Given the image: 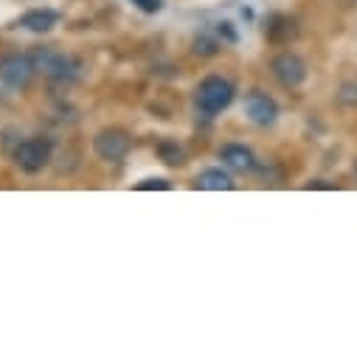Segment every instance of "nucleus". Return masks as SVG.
Returning a JSON list of instances; mask_svg holds the SVG:
<instances>
[{
	"mask_svg": "<svg viewBox=\"0 0 357 357\" xmlns=\"http://www.w3.org/2000/svg\"><path fill=\"white\" fill-rule=\"evenodd\" d=\"M31 59H34L37 73H43L51 82H73L84 70V65H82L79 56H73L68 51H59V48H51V45L34 48L31 51Z\"/></svg>",
	"mask_w": 357,
	"mask_h": 357,
	"instance_id": "obj_1",
	"label": "nucleus"
},
{
	"mask_svg": "<svg viewBox=\"0 0 357 357\" xmlns=\"http://www.w3.org/2000/svg\"><path fill=\"white\" fill-rule=\"evenodd\" d=\"M231 102H234V84L222 76H206L195 91V105L203 116H217L228 110Z\"/></svg>",
	"mask_w": 357,
	"mask_h": 357,
	"instance_id": "obj_2",
	"label": "nucleus"
},
{
	"mask_svg": "<svg viewBox=\"0 0 357 357\" xmlns=\"http://www.w3.org/2000/svg\"><path fill=\"white\" fill-rule=\"evenodd\" d=\"M307 62L296 54V51H282L271 59V76L284 87V91H298V87L307 82Z\"/></svg>",
	"mask_w": 357,
	"mask_h": 357,
	"instance_id": "obj_3",
	"label": "nucleus"
},
{
	"mask_svg": "<svg viewBox=\"0 0 357 357\" xmlns=\"http://www.w3.org/2000/svg\"><path fill=\"white\" fill-rule=\"evenodd\" d=\"M51 155H54L51 141H45V138H26V141H20L15 146V155L12 158H15V166L20 172L37 174V172H43L51 163Z\"/></svg>",
	"mask_w": 357,
	"mask_h": 357,
	"instance_id": "obj_4",
	"label": "nucleus"
},
{
	"mask_svg": "<svg viewBox=\"0 0 357 357\" xmlns=\"http://www.w3.org/2000/svg\"><path fill=\"white\" fill-rule=\"evenodd\" d=\"M37 68L31 54H6L0 59V82L12 91H26V87L34 82Z\"/></svg>",
	"mask_w": 357,
	"mask_h": 357,
	"instance_id": "obj_5",
	"label": "nucleus"
},
{
	"mask_svg": "<svg viewBox=\"0 0 357 357\" xmlns=\"http://www.w3.org/2000/svg\"><path fill=\"white\" fill-rule=\"evenodd\" d=\"M130 146H132V138L121 127H105L93 135V152L107 163H121L130 155Z\"/></svg>",
	"mask_w": 357,
	"mask_h": 357,
	"instance_id": "obj_6",
	"label": "nucleus"
},
{
	"mask_svg": "<svg viewBox=\"0 0 357 357\" xmlns=\"http://www.w3.org/2000/svg\"><path fill=\"white\" fill-rule=\"evenodd\" d=\"M245 116L256 127H273L279 119V102L264 91H250L245 96Z\"/></svg>",
	"mask_w": 357,
	"mask_h": 357,
	"instance_id": "obj_7",
	"label": "nucleus"
},
{
	"mask_svg": "<svg viewBox=\"0 0 357 357\" xmlns=\"http://www.w3.org/2000/svg\"><path fill=\"white\" fill-rule=\"evenodd\" d=\"M220 160H222L231 172H236V174H248V172L256 169V155H253V149L245 146V144H222V146H220Z\"/></svg>",
	"mask_w": 357,
	"mask_h": 357,
	"instance_id": "obj_8",
	"label": "nucleus"
},
{
	"mask_svg": "<svg viewBox=\"0 0 357 357\" xmlns=\"http://www.w3.org/2000/svg\"><path fill=\"white\" fill-rule=\"evenodd\" d=\"M56 23H59V15H56L54 9H31V12H26V15L17 20L20 29L34 31V34H45V31H51Z\"/></svg>",
	"mask_w": 357,
	"mask_h": 357,
	"instance_id": "obj_9",
	"label": "nucleus"
},
{
	"mask_svg": "<svg viewBox=\"0 0 357 357\" xmlns=\"http://www.w3.org/2000/svg\"><path fill=\"white\" fill-rule=\"evenodd\" d=\"M296 34H298V26H296V20L287 17V15H273L271 20H267V29H264V37L271 40V43H276V45L290 43Z\"/></svg>",
	"mask_w": 357,
	"mask_h": 357,
	"instance_id": "obj_10",
	"label": "nucleus"
},
{
	"mask_svg": "<svg viewBox=\"0 0 357 357\" xmlns=\"http://www.w3.org/2000/svg\"><path fill=\"white\" fill-rule=\"evenodd\" d=\"M195 189H200V192H231L234 181H231V174L225 169H203L195 177Z\"/></svg>",
	"mask_w": 357,
	"mask_h": 357,
	"instance_id": "obj_11",
	"label": "nucleus"
},
{
	"mask_svg": "<svg viewBox=\"0 0 357 357\" xmlns=\"http://www.w3.org/2000/svg\"><path fill=\"white\" fill-rule=\"evenodd\" d=\"M335 105L340 110H357V76H349L335 87Z\"/></svg>",
	"mask_w": 357,
	"mask_h": 357,
	"instance_id": "obj_12",
	"label": "nucleus"
},
{
	"mask_svg": "<svg viewBox=\"0 0 357 357\" xmlns=\"http://www.w3.org/2000/svg\"><path fill=\"white\" fill-rule=\"evenodd\" d=\"M155 152H158V158L166 166H183L186 163V152H183V146L177 144V141H160L155 146Z\"/></svg>",
	"mask_w": 357,
	"mask_h": 357,
	"instance_id": "obj_13",
	"label": "nucleus"
},
{
	"mask_svg": "<svg viewBox=\"0 0 357 357\" xmlns=\"http://www.w3.org/2000/svg\"><path fill=\"white\" fill-rule=\"evenodd\" d=\"M135 189H138V192H152V189H158V192H166V189H172V183H169V181H163V177H149V181L138 183Z\"/></svg>",
	"mask_w": 357,
	"mask_h": 357,
	"instance_id": "obj_14",
	"label": "nucleus"
},
{
	"mask_svg": "<svg viewBox=\"0 0 357 357\" xmlns=\"http://www.w3.org/2000/svg\"><path fill=\"white\" fill-rule=\"evenodd\" d=\"M132 3H135L141 12H146V15L160 12V0H132Z\"/></svg>",
	"mask_w": 357,
	"mask_h": 357,
	"instance_id": "obj_15",
	"label": "nucleus"
},
{
	"mask_svg": "<svg viewBox=\"0 0 357 357\" xmlns=\"http://www.w3.org/2000/svg\"><path fill=\"white\" fill-rule=\"evenodd\" d=\"M195 45H197V48H195V51H197V54H206V56H208V54H214V51H217V48H214V43H211V40H206V37H203V40H197V43H195Z\"/></svg>",
	"mask_w": 357,
	"mask_h": 357,
	"instance_id": "obj_16",
	"label": "nucleus"
},
{
	"mask_svg": "<svg viewBox=\"0 0 357 357\" xmlns=\"http://www.w3.org/2000/svg\"><path fill=\"white\" fill-rule=\"evenodd\" d=\"M307 189H332L329 183H324V181H310L307 183Z\"/></svg>",
	"mask_w": 357,
	"mask_h": 357,
	"instance_id": "obj_17",
	"label": "nucleus"
},
{
	"mask_svg": "<svg viewBox=\"0 0 357 357\" xmlns=\"http://www.w3.org/2000/svg\"><path fill=\"white\" fill-rule=\"evenodd\" d=\"M354 177H357V160H354Z\"/></svg>",
	"mask_w": 357,
	"mask_h": 357,
	"instance_id": "obj_18",
	"label": "nucleus"
}]
</instances>
